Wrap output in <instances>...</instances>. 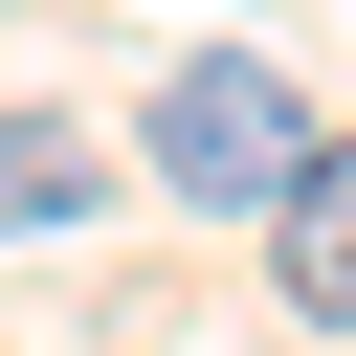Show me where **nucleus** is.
I'll return each mask as SVG.
<instances>
[{
  "instance_id": "obj_2",
  "label": "nucleus",
  "mask_w": 356,
  "mask_h": 356,
  "mask_svg": "<svg viewBox=\"0 0 356 356\" xmlns=\"http://www.w3.org/2000/svg\"><path fill=\"white\" fill-rule=\"evenodd\" d=\"M267 267H289V312H334V334H356V134H312V156H289Z\"/></svg>"
},
{
  "instance_id": "obj_3",
  "label": "nucleus",
  "mask_w": 356,
  "mask_h": 356,
  "mask_svg": "<svg viewBox=\"0 0 356 356\" xmlns=\"http://www.w3.org/2000/svg\"><path fill=\"white\" fill-rule=\"evenodd\" d=\"M89 200H111V156L67 111H0V222H89Z\"/></svg>"
},
{
  "instance_id": "obj_1",
  "label": "nucleus",
  "mask_w": 356,
  "mask_h": 356,
  "mask_svg": "<svg viewBox=\"0 0 356 356\" xmlns=\"http://www.w3.org/2000/svg\"><path fill=\"white\" fill-rule=\"evenodd\" d=\"M289 156H312L289 67H245V44L156 67V200H222V222H267V200H289Z\"/></svg>"
}]
</instances>
